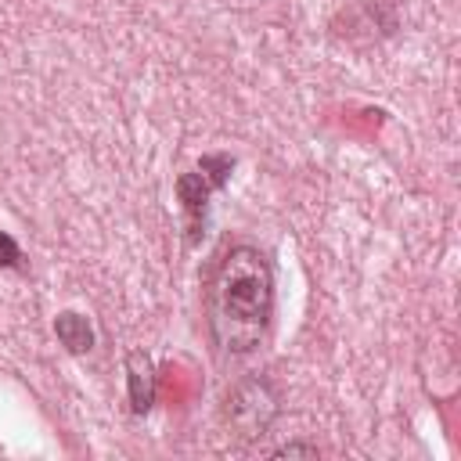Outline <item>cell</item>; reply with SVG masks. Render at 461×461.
<instances>
[{
	"label": "cell",
	"instance_id": "6da1fadb",
	"mask_svg": "<svg viewBox=\"0 0 461 461\" xmlns=\"http://www.w3.org/2000/svg\"><path fill=\"white\" fill-rule=\"evenodd\" d=\"M274 321V267L259 245H227L205 277V328L220 357H249Z\"/></svg>",
	"mask_w": 461,
	"mask_h": 461
},
{
	"label": "cell",
	"instance_id": "7a4b0ae2",
	"mask_svg": "<svg viewBox=\"0 0 461 461\" xmlns=\"http://www.w3.org/2000/svg\"><path fill=\"white\" fill-rule=\"evenodd\" d=\"M220 418L238 443H256L281 418V389L267 375H241L223 393Z\"/></svg>",
	"mask_w": 461,
	"mask_h": 461
},
{
	"label": "cell",
	"instance_id": "3957f363",
	"mask_svg": "<svg viewBox=\"0 0 461 461\" xmlns=\"http://www.w3.org/2000/svg\"><path fill=\"white\" fill-rule=\"evenodd\" d=\"M230 169H234V155H227V151H212V155H202L198 166L176 173V180H173V194H176V202H180L184 241H187V249L198 245V241L205 238V227H209V198H212L216 191L227 187Z\"/></svg>",
	"mask_w": 461,
	"mask_h": 461
},
{
	"label": "cell",
	"instance_id": "277c9868",
	"mask_svg": "<svg viewBox=\"0 0 461 461\" xmlns=\"http://www.w3.org/2000/svg\"><path fill=\"white\" fill-rule=\"evenodd\" d=\"M126 371V403L133 418H148L158 396V375H155V360L144 349H130L122 360Z\"/></svg>",
	"mask_w": 461,
	"mask_h": 461
},
{
	"label": "cell",
	"instance_id": "5b68a950",
	"mask_svg": "<svg viewBox=\"0 0 461 461\" xmlns=\"http://www.w3.org/2000/svg\"><path fill=\"white\" fill-rule=\"evenodd\" d=\"M54 335L65 346V353H72V357H83L94 349V324L79 310H61L54 317Z\"/></svg>",
	"mask_w": 461,
	"mask_h": 461
},
{
	"label": "cell",
	"instance_id": "8992f818",
	"mask_svg": "<svg viewBox=\"0 0 461 461\" xmlns=\"http://www.w3.org/2000/svg\"><path fill=\"white\" fill-rule=\"evenodd\" d=\"M18 267H22V245L7 230H0V270H18Z\"/></svg>",
	"mask_w": 461,
	"mask_h": 461
},
{
	"label": "cell",
	"instance_id": "52a82bcc",
	"mask_svg": "<svg viewBox=\"0 0 461 461\" xmlns=\"http://www.w3.org/2000/svg\"><path fill=\"white\" fill-rule=\"evenodd\" d=\"M317 443H281L270 450V457H317Z\"/></svg>",
	"mask_w": 461,
	"mask_h": 461
}]
</instances>
